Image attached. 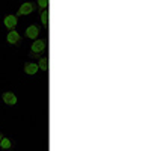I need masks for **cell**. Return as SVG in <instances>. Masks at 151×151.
<instances>
[{
	"instance_id": "8fae6325",
	"label": "cell",
	"mask_w": 151,
	"mask_h": 151,
	"mask_svg": "<svg viewBox=\"0 0 151 151\" xmlns=\"http://www.w3.org/2000/svg\"><path fill=\"white\" fill-rule=\"evenodd\" d=\"M38 6L45 11V9L48 8V2H47V0H38Z\"/></svg>"
},
{
	"instance_id": "277c9868",
	"label": "cell",
	"mask_w": 151,
	"mask_h": 151,
	"mask_svg": "<svg viewBox=\"0 0 151 151\" xmlns=\"http://www.w3.org/2000/svg\"><path fill=\"white\" fill-rule=\"evenodd\" d=\"M6 41L12 45H15V44H20L21 42V35L17 32V30H9V33L6 35Z\"/></svg>"
},
{
	"instance_id": "3957f363",
	"label": "cell",
	"mask_w": 151,
	"mask_h": 151,
	"mask_svg": "<svg viewBox=\"0 0 151 151\" xmlns=\"http://www.w3.org/2000/svg\"><path fill=\"white\" fill-rule=\"evenodd\" d=\"M3 24L9 29V30H15L17 27V24H18V18L17 15H6L5 20H3Z\"/></svg>"
},
{
	"instance_id": "5b68a950",
	"label": "cell",
	"mask_w": 151,
	"mask_h": 151,
	"mask_svg": "<svg viewBox=\"0 0 151 151\" xmlns=\"http://www.w3.org/2000/svg\"><path fill=\"white\" fill-rule=\"evenodd\" d=\"M2 100H3V103L8 104V106H15L17 104V97L14 92H5L2 95Z\"/></svg>"
},
{
	"instance_id": "ba28073f",
	"label": "cell",
	"mask_w": 151,
	"mask_h": 151,
	"mask_svg": "<svg viewBox=\"0 0 151 151\" xmlns=\"http://www.w3.org/2000/svg\"><path fill=\"white\" fill-rule=\"evenodd\" d=\"M38 68H41L42 71H48V59L47 56H41L40 59H38Z\"/></svg>"
},
{
	"instance_id": "7c38bea8",
	"label": "cell",
	"mask_w": 151,
	"mask_h": 151,
	"mask_svg": "<svg viewBox=\"0 0 151 151\" xmlns=\"http://www.w3.org/2000/svg\"><path fill=\"white\" fill-rule=\"evenodd\" d=\"M0 141H2V134H0Z\"/></svg>"
},
{
	"instance_id": "52a82bcc",
	"label": "cell",
	"mask_w": 151,
	"mask_h": 151,
	"mask_svg": "<svg viewBox=\"0 0 151 151\" xmlns=\"http://www.w3.org/2000/svg\"><path fill=\"white\" fill-rule=\"evenodd\" d=\"M38 65L36 64H33V62H27L26 65H24V73L26 74H29V76H33V74H36L38 73Z\"/></svg>"
},
{
	"instance_id": "8992f818",
	"label": "cell",
	"mask_w": 151,
	"mask_h": 151,
	"mask_svg": "<svg viewBox=\"0 0 151 151\" xmlns=\"http://www.w3.org/2000/svg\"><path fill=\"white\" fill-rule=\"evenodd\" d=\"M26 36L29 38V40H35V41H36V38L40 36V27L35 26V24L29 26V27L26 29Z\"/></svg>"
},
{
	"instance_id": "9c48e42d",
	"label": "cell",
	"mask_w": 151,
	"mask_h": 151,
	"mask_svg": "<svg viewBox=\"0 0 151 151\" xmlns=\"http://www.w3.org/2000/svg\"><path fill=\"white\" fill-rule=\"evenodd\" d=\"M0 148H3V150L11 148V141L8 139V137H2V141H0Z\"/></svg>"
},
{
	"instance_id": "7a4b0ae2",
	"label": "cell",
	"mask_w": 151,
	"mask_h": 151,
	"mask_svg": "<svg viewBox=\"0 0 151 151\" xmlns=\"http://www.w3.org/2000/svg\"><path fill=\"white\" fill-rule=\"evenodd\" d=\"M32 12H33V5L30 2H26V3H23L20 6V9L17 12V18L23 17V15H29V14H32Z\"/></svg>"
},
{
	"instance_id": "6da1fadb",
	"label": "cell",
	"mask_w": 151,
	"mask_h": 151,
	"mask_svg": "<svg viewBox=\"0 0 151 151\" xmlns=\"http://www.w3.org/2000/svg\"><path fill=\"white\" fill-rule=\"evenodd\" d=\"M45 50H47V41H45V40H36V41H33V44H32V47H30L29 56L40 59L41 55L45 52Z\"/></svg>"
},
{
	"instance_id": "30bf717a",
	"label": "cell",
	"mask_w": 151,
	"mask_h": 151,
	"mask_svg": "<svg viewBox=\"0 0 151 151\" xmlns=\"http://www.w3.org/2000/svg\"><path fill=\"white\" fill-rule=\"evenodd\" d=\"M41 23H42L44 27H47V24H48V12L47 11H42L41 12Z\"/></svg>"
}]
</instances>
